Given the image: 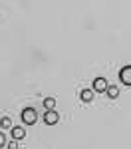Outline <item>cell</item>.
Wrapping results in <instances>:
<instances>
[{
  "instance_id": "6da1fadb",
  "label": "cell",
  "mask_w": 131,
  "mask_h": 149,
  "mask_svg": "<svg viewBox=\"0 0 131 149\" xmlns=\"http://www.w3.org/2000/svg\"><path fill=\"white\" fill-rule=\"evenodd\" d=\"M36 119H38V115H36V109H34V107H26V109L22 111V121L26 123V125L36 123Z\"/></svg>"
},
{
  "instance_id": "8fae6325",
  "label": "cell",
  "mask_w": 131,
  "mask_h": 149,
  "mask_svg": "<svg viewBox=\"0 0 131 149\" xmlns=\"http://www.w3.org/2000/svg\"><path fill=\"white\" fill-rule=\"evenodd\" d=\"M6 147H8V149H18V143H16V139H14V141H10Z\"/></svg>"
},
{
  "instance_id": "277c9868",
  "label": "cell",
  "mask_w": 131,
  "mask_h": 149,
  "mask_svg": "<svg viewBox=\"0 0 131 149\" xmlns=\"http://www.w3.org/2000/svg\"><path fill=\"white\" fill-rule=\"evenodd\" d=\"M107 90V80L105 78H97V80H94V92H105Z\"/></svg>"
},
{
  "instance_id": "ba28073f",
  "label": "cell",
  "mask_w": 131,
  "mask_h": 149,
  "mask_svg": "<svg viewBox=\"0 0 131 149\" xmlns=\"http://www.w3.org/2000/svg\"><path fill=\"white\" fill-rule=\"evenodd\" d=\"M0 127H2V129H12V119L8 115H4V117L0 119Z\"/></svg>"
},
{
  "instance_id": "8992f818",
  "label": "cell",
  "mask_w": 131,
  "mask_h": 149,
  "mask_svg": "<svg viewBox=\"0 0 131 149\" xmlns=\"http://www.w3.org/2000/svg\"><path fill=\"white\" fill-rule=\"evenodd\" d=\"M80 95H82V102L89 103L91 100H94V90H83V92L80 93Z\"/></svg>"
},
{
  "instance_id": "5b68a950",
  "label": "cell",
  "mask_w": 131,
  "mask_h": 149,
  "mask_svg": "<svg viewBox=\"0 0 131 149\" xmlns=\"http://www.w3.org/2000/svg\"><path fill=\"white\" fill-rule=\"evenodd\" d=\"M10 131H12V139H16V141L18 139H24V135H26V129L24 127H12Z\"/></svg>"
},
{
  "instance_id": "52a82bcc",
  "label": "cell",
  "mask_w": 131,
  "mask_h": 149,
  "mask_svg": "<svg viewBox=\"0 0 131 149\" xmlns=\"http://www.w3.org/2000/svg\"><path fill=\"white\" fill-rule=\"evenodd\" d=\"M105 93H107V97H111V100H115V97L119 95V90L115 88V86H107Z\"/></svg>"
},
{
  "instance_id": "7a4b0ae2",
  "label": "cell",
  "mask_w": 131,
  "mask_h": 149,
  "mask_svg": "<svg viewBox=\"0 0 131 149\" xmlns=\"http://www.w3.org/2000/svg\"><path fill=\"white\" fill-rule=\"evenodd\" d=\"M119 78H121V81H123V84L131 86V66L121 68V72H119Z\"/></svg>"
},
{
  "instance_id": "9c48e42d",
  "label": "cell",
  "mask_w": 131,
  "mask_h": 149,
  "mask_svg": "<svg viewBox=\"0 0 131 149\" xmlns=\"http://www.w3.org/2000/svg\"><path fill=\"white\" fill-rule=\"evenodd\" d=\"M44 107L46 109H54L56 107V97H46L44 100Z\"/></svg>"
},
{
  "instance_id": "30bf717a",
  "label": "cell",
  "mask_w": 131,
  "mask_h": 149,
  "mask_svg": "<svg viewBox=\"0 0 131 149\" xmlns=\"http://www.w3.org/2000/svg\"><path fill=\"white\" fill-rule=\"evenodd\" d=\"M6 143H8V141H6V135H4V133H2V131H0V149L4 147V145H6Z\"/></svg>"
},
{
  "instance_id": "3957f363",
  "label": "cell",
  "mask_w": 131,
  "mask_h": 149,
  "mask_svg": "<svg viewBox=\"0 0 131 149\" xmlns=\"http://www.w3.org/2000/svg\"><path fill=\"white\" fill-rule=\"evenodd\" d=\"M58 119H60V115L54 111V109H48L46 115H44V121H46L48 125H54V123H58Z\"/></svg>"
}]
</instances>
